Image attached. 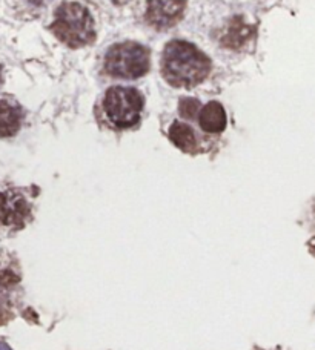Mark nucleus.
Instances as JSON below:
<instances>
[{
  "instance_id": "f257e3e1",
  "label": "nucleus",
  "mask_w": 315,
  "mask_h": 350,
  "mask_svg": "<svg viewBox=\"0 0 315 350\" xmlns=\"http://www.w3.org/2000/svg\"><path fill=\"white\" fill-rule=\"evenodd\" d=\"M211 71V62L205 53L185 40H173L162 55V74L174 88H194L203 82Z\"/></svg>"
},
{
  "instance_id": "f03ea898",
  "label": "nucleus",
  "mask_w": 315,
  "mask_h": 350,
  "mask_svg": "<svg viewBox=\"0 0 315 350\" xmlns=\"http://www.w3.org/2000/svg\"><path fill=\"white\" fill-rule=\"evenodd\" d=\"M49 29L69 48L90 45L96 39V23L91 12L77 2H65L55 10Z\"/></svg>"
},
{
  "instance_id": "7ed1b4c3",
  "label": "nucleus",
  "mask_w": 315,
  "mask_h": 350,
  "mask_svg": "<svg viewBox=\"0 0 315 350\" xmlns=\"http://www.w3.org/2000/svg\"><path fill=\"white\" fill-rule=\"evenodd\" d=\"M103 68L114 79H140L149 71L148 48L136 42L116 43L106 51Z\"/></svg>"
},
{
  "instance_id": "20e7f679",
  "label": "nucleus",
  "mask_w": 315,
  "mask_h": 350,
  "mask_svg": "<svg viewBox=\"0 0 315 350\" xmlns=\"http://www.w3.org/2000/svg\"><path fill=\"white\" fill-rule=\"evenodd\" d=\"M144 100L136 88L112 86L105 94L103 111L117 129H129L140 122Z\"/></svg>"
},
{
  "instance_id": "39448f33",
  "label": "nucleus",
  "mask_w": 315,
  "mask_h": 350,
  "mask_svg": "<svg viewBox=\"0 0 315 350\" xmlns=\"http://www.w3.org/2000/svg\"><path fill=\"white\" fill-rule=\"evenodd\" d=\"M185 0H148L144 18L155 29H168L184 18Z\"/></svg>"
},
{
  "instance_id": "423d86ee",
  "label": "nucleus",
  "mask_w": 315,
  "mask_h": 350,
  "mask_svg": "<svg viewBox=\"0 0 315 350\" xmlns=\"http://www.w3.org/2000/svg\"><path fill=\"white\" fill-rule=\"evenodd\" d=\"M31 215L28 200L17 191L0 192V224L8 228H23Z\"/></svg>"
},
{
  "instance_id": "0eeeda50",
  "label": "nucleus",
  "mask_w": 315,
  "mask_h": 350,
  "mask_svg": "<svg viewBox=\"0 0 315 350\" xmlns=\"http://www.w3.org/2000/svg\"><path fill=\"white\" fill-rule=\"evenodd\" d=\"M200 128L207 134H220L226 128V112L218 102H210L201 106L197 117Z\"/></svg>"
},
{
  "instance_id": "6e6552de",
  "label": "nucleus",
  "mask_w": 315,
  "mask_h": 350,
  "mask_svg": "<svg viewBox=\"0 0 315 350\" xmlns=\"http://www.w3.org/2000/svg\"><path fill=\"white\" fill-rule=\"evenodd\" d=\"M23 112L11 100H0V137H12L22 126Z\"/></svg>"
},
{
  "instance_id": "1a4fd4ad",
  "label": "nucleus",
  "mask_w": 315,
  "mask_h": 350,
  "mask_svg": "<svg viewBox=\"0 0 315 350\" xmlns=\"http://www.w3.org/2000/svg\"><path fill=\"white\" fill-rule=\"evenodd\" d=\"M169 139L175 146L185 152H195L199 146V140L195 137L194 129L185 122H174L169 128Z\"/></svg>"
},
{
  "instance_id": "9d476101",
  "label": "nucleus",
  "mask_w": 315,
  "mask_h": 350,
  "mask_svg": "<svg viewBox=\"0 0 315 350\" xmlns=\"http://www.w3.org/2000/svg\"><path fill=\"white\" fill-rule=\"evenodd\" d=\"M254 31L255 28L244 23L242 17H236L229 25L228 33L225 34L222 43L226 48L240 49L243 45H247V42L254 36Z\"/></svg>"
},
{
  "instance_id": "9b49d317",
  "label": "nucleus",
  "mask_w": 315,
  "mask_h": 350,
  "mask_svg": "<svg viewBox=\"0 0 315 350\" xmlns=\"http://www.w3.org/2000/svg\"><path fill=\"white\" fill-rule=\"evenodd\" d=\"M201 105L197 98L194 97H184L179 102V114L184 117L185 120H194L200 114Z\"/></svg>"
},
{
  "instance_id": "f8f14e48",
  "label": "nucleus",
  "mask_w": 315,
  "mask_h": 350,
  "mask_svg": "<svg viewBox=\"0 0 315 350\" xmlns=\"http://www.w3.org/2000/svg\"><path fill=\"white\" fill-rule=\"evenodd\" d=\"M111 2L116 3V5H125V3L131 2V0H111Z\"/></svg>"
},
{
  "instance_id": "ddd939ff",
  "label": "nucleus",
  "mask_w": 315,
  "mask_h": 350,
  "mask_svg": "<svg viewBox=\"0 0 315 350\" xmlns=\"http://www.w3.org/2000/svg\"><path fill=\"white\" fill-rule=\"evenodd\" d=\"M29 2L33 5H40V3H43V0H29Z\"/></svg>"
},
{
  "instance_id": "4468645a",
  "label": "nucleus",
  "mask_w": 315,
  "mask_h": 350,
  "mask_svg": "<svg viewBox=\"0 0 315 350\" xmlns=\"http://www.w3.org/2000/svg\"><path fill=\"white\" fill-rule=\"evenodd\" d=\"M0 83H2V66H0Z\"/></svg>"
}]
</instances>
